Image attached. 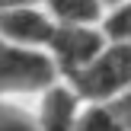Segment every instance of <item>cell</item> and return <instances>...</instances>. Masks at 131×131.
Listing matches in <instances>:
<instances>
[{
	"label": "cell",
	"mask_w": 131,
	"mask_h": 131,
	"mask_svg": "<svg viewBox=\"0 0 131 131\" xmlns=\"http://www.w3.org/2000/svg\"><path fill=\"white\" fill-rule=\"evenodd\" d=\"M74 86L86 99H109L131 86V45L115 42L112 48H102V54L86 70L74 77Z\"/></svg>",
	"instance_id": "cell-1"
},
{
	"label": "cell",
	"mask_w": 131,
	"mask_h": 131,
	"mask_svg": "<svg viewBox=\"0 0 131 131\" xmlns=\"http://www.w3.org/2000/svg\"><path fill=\"white\" fill-rule=\"evenodd\" d=\"M54 80V61L0 38V93H32Z\"/></svg>",
	"instance_id": "cell-2"
},
{
	"label": "cell",
	"mask_w": 131,
	"mask_h": 131,
	"mask_svg": "<svg viewBox=\"0 0 131 131\" xmlns=\"http://www.w3.org/2000/svg\"><path fill=\"white\" fill-rule=\"evenodd\" d=\"M51 51L58 67L77 77L102 54V32H96L93 26H58L51 35Z\"/></svg>",
	"instance_id": "cell-3"
},
{
	"label": "cell",
	"mask_w": 131,
	"mask_h": 131,
	"mask_svg": "<svg viewBox=\"0 0 131 131\" xmlns=\"http://www.w3.org/2000/svg\"><path fill=\"white\" fill-rule=\"evenodd\" d=\"M58 26L35 6H13V10H0V38L16 48H35V45H51Z\"/></svg>",
	"instance_id": "cell-4"
},
{
	"label": "cell",
	"mask_w": 131,
	"mask_h": 131,
	"mask_svg": "<svg viewBox=\"0 0 131 131\" xmlns=\"http://www.w3.org/2000/svg\"><path fill=\"white\" fill-rule=\"evenodd\" d=\"M77 128V96L64 86H51L42 99L38 131H74Z\"/></svg>",
	"instance_id": "cell-5"
},
{
	"label": "cell",
	"mask_w": 131,
	"mask_h": 131,
	"mask_svg": "<svg viewBox=\"0 0 131 131\" xmlns=\"http://www.w3.org/2000/svg\"><path fill=\"white\" fill-rule=\"evenodd\" d=\"M48 10L61 26H90L99 19L102 0H48Z\"/></svg>",
	"instance_id": "cell-6"
},
{
	"label": "cell",
	"mask_w": 131,
	"mask_h": 131,
	"mask_svg": "<svg viewBox=\"0 0 131 131\" xmlns=\"http://www.w3.org/2000/svg\"><path fill=\"white\" fill-rule=\"evenodd\" d=\"M74 131H125V128L118 125V118H115L112 109L93 106L90 112H83L80 118H77V128Z\"/></svg>",
	"instance_id": "cell-7"
},
{
	"label": "cell",
	"mask_w": 131,
	"mask_h": 131,
	"mask_svg": "<svg viewBox=\"0 0 131 131\" xmlns=\"http://www.w3.org/2000/svg\"><path fill=\"white\" fill-rule=\"evenodd\" d=\"M0 131H38V118H32L19 106L0 102Z\"/></svg>",
	"instance_id": "cell-8"
},
{
	"label": "cell",
	"mask_w": 131,
	"mask_h": 131,
	"mask_svg": "<svg viewBox=\"0 0 131 131\" xmlns=\"http://www.w3.org/2000/svg\"><path fill=\"white\" fill-rule=\"evenodd\" d=\"M106 35L115 38V42L131 45V3H122L118 10L106 19Z\"/></svg>",
	"instance_id": "cell-9"
},
{
	"label": "cell",
	"mask_w": 131,
	"mask_h": 131,
	"mask_svg": "<svg viewBox=\"0 0 131 131\" xmlns=\"http://www.w3.org/2000/svg\"><path fill=\"white\" fill-rule=\"evenodd\" d=\"M112 112H115V118H118V125L125 128V131H131V90L122 96L118 102H115V109H112Z\"/></svg>",
	"instance_id": "cell-10"
},
{
	"label": "cell",
	"mask_w": 131,
	"mask_h": 131,
	"mask_svg": "<svg viewBox=\"0 0 131 131\" xmlns=\"http://www.w3.org/2000/svg\"><path fill=\"white\" fill-rule=\"evenodd\" d=\"M13 6H29V0H0V10H13Z\"/></svg>",
	"instance_id": "cell-11"
},
{
	"label": "cell",
	"mask_w": 131,
	"mask_h": 131,
	"mask_svg": "<svg viewBox=\"0 0 131 131\" xmlns=\"http://www.w3.org/2000/svg\"><path fill=\"white\" fill-rule=\"evenodd\" d=\"M106 3H118V6H122V3H125V0H106Z\"/></svg>",
	"instance_id": "cell-12"
}]
</instances>
